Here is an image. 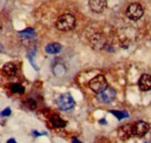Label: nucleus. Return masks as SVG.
<instances>
[{
    "label": "nucleus",
    "mask_w": 151,
    "mask_h": 143,
    "mask_svg": "<svg viewBox=\"0 0 151 143\" xmlns=\"http://www.w3.org/2000/svg\"><path fill=\"white\" fill-rule=\"evenodd\" d=\"M56 27L62 32H70L76 27V18L72 14H63L57 19Z\"/></svg>",
    "instance_id": "f257e3e1"
},
{
    "label": "nucleus",
    "mask_w": 151,
    "mask_h": 143,
    "mask_svg": "<svg viewBox=\"0 0 151 143\" xmlns=\"http://www.w3.org/2000/svg\"><path fill=\"white\" fill-rule=\"evenodd\" d=\"M88 86L90 89L92 90L95 93H101L104 90H106L108 86H107V80H106V77L102 76V74H98L95 76L93 79L90 80L88 83Z\"/></svg>",
    "instance_id": "f03ea898"
},
{
    "label": "nucleus",
    "mask_w": 151,
    "mask_h": 143,
    "mask_svg": "<svg viewBox=\"0 0 151 143\" xmlns=\"http://www.w3.org/2000/svg\"><path fill=\"white\" fill-rule=\"evenodd\" d=\"M75 104L76 103L73 100V98L69 93H64V94L59 95L58 99H57V106L62 110H69V109L73 108Z\"/></svg>",
    "instance_id": "7ed1b4c3"
},
{
    "label": "nucleus",
    "mask_w": 151,
    "mask_h": 143,
    "mask_svg": "<svg viewBox=\"0 0 151 143\" xmlns=\"http://www.w3.org/2000/svg\"><path fill=\"white\" fill-rule=\"evenodd\" d=\"M127 17L130 19V20H134V21H137L143 17L144 14V11H143V7L139 5V4H130L127 8V12H126Z\"/></svg>",
    "instance_id": "20e7f679"
},
{
    "label": "nucleus",
    "mask_w": 151,
    "mask_h": 143,
    "mask_svg": "<svg viewBox=\"0 0 151 143\" xmlns=\"http://www.w3.org/2000/svg\"><path fill=\"white\" fill-rule=\"evenodd\" d=\"M115 95H116V92L113 87H107L106 90H104L101 93H99L98 95V100L101 101L102 104H109L112 103L114 99H115Z\"/></svg>",
    "instance_id": "39448f33"
},
{
    "label": "nucleus",
    "mask_w": 151,
    "mask_h": 143,
    "mask_svg": "<svg viewBox=\"0 0 151 143\" xmlns=\"http://www.w3.org/2000/svg\"><path fill=\"white\" fill-rule=\"evenodd\" d=\"M132 129H134V135L135 136L142 137L145 134H148V131L150 130V125L148 122H144V121H138L132 126Z\"/></svg>",
    "instance_id": "423d86ee"
},
{
    "label": "nucleus",
    "mask_w": 151,
    "mask_h": 143,
    "mask_svg": "<svg viewBox=\"0 0 151 143\" xmlns=\"http://www.w3.org/2000/svg\"><path fill=\"white\" fill-rule=\"evenodd\" d=\"M132 135H134V129H132V125H124L117 129V136L122 141H127Z\"/></svg>",
    "instance_id": "0eeeda50"
},
{
    "label": "nucleus",
    "mask_w": 151,
    "mask_h": 143,
    "mask_svg": "<svg viewBox=\"0 0 151 143\" xmlns=\"http://www.w3.org/2000/svg\"><path fill=\"white\" fill-rule=\"evenodd\" d=\"M90 43H91V46L94 49H102V48H106L107 47L106 38L101 35V34H94L93 36H91Z\"/></svg>",
    "instance_id": "6e6552de"
},
{
    "label": "nucleus",
    "mask_w": 151,
    "mask_h": 143,
    "mask_svg": "<svg viewBox=\"0 0 151 143\" xmlns=\"http://www.w3.org/2000/svg\"><path fill=\"white\" fill-rule=\"evenodd\" d=\"M107 7V0H90V8L94 13H102Z\"/></svg>",
    "instance_id": "1a4fd4ad"
},
{
    "label": "nucleus",
    "mask_w": 151,
    "mask_h": 143,
    "mask_svg": "<svg viewBox=\"0 0 151 143\" xmlns=\"http://www.w3.org/2000/svg\"><path fill=\"white\" fill-rule=\"evenodd\" d=\"M138 87L142 91H150L151 90V76L148 73H144L141 76L138 80Z\"/></svg>",
    "instance_id": "9d476101"
},
{
    "label": "nucleus",
    "mask_w": 151,
    "mask_h": 143,
    "mask_svg": "<svg viewBox=\"0 0 151 143\" xmlns=\"http://www.w3.org/2000/svg\"><path fill=\"white\" fill-rule=\"evenodd\" d=\"M17 71H18V68L14 63H7L2 66V72L5 76L7 77H13L17 74Z\"/></svg>",
    "instance_id": "9b49d317"
},
{
    "label": "nucleus",
    "mask_w": 151,
    "mask_h": 143,
    "mask_svg": "<svg viewBox=\"0 0 151 143\" xmlns=\"http://www.w3.org/2000/svg\"><path fill=\"white\" fill-rule=\"evenodd\" d=\"M62 50V46L57 42H51L45 46V53L49 55H56Z\"/></svg>",
    "instance_id": "f8f14e48"
},
{
    "label": "nucleus",
    "mask_w": 151,
    "mask_h": 143,
    "mask_svg": "<svg viewBox=\"0 0 151 143\" xmlns=\"http://www.w3.org/2000/svg\"><path fill=\"white\" fill-rule=\"evenodd\" d=\"M50 124L55 128H64L66 126V122L59 115H51L50 116Z\"/></svg>",
    "instance_id": "ddd939ff"
},
{
    "label": "nucleus",
    "mask_w": 151,
    "mask_h": 143,
    "mask_svg": "<svg viewBox=\"0 0 151 143\" xmlns=\"http://www.w3.org/2000/svg\"><path fill=\"white\" fill-rule=\"evenodd\" d=\"M52 72H54V74L57 76V77H63L66 73V68H65L64 64L57 63V64L54 65V68H52Z\"/></svg>",
    "instance_id": "4468645a"
},
{
    "label": "nucleus",
    "mask_w": 151,
    "mask_h": 143,
    "mask_svg": "<svg viewBox=\"0 0 151 143\" xmlns=\"http://www.w3.org/2000/svg\"><path fill=\"white\" fill-rule=\"evenodd\" d=\"M9 90L13 92V93H18V94H22L24 92V87L20 84H11L9 85Z\"/></svg>",
    "instance_id": "2eb2a0df"
},
{
    "label": "nucleus",
    "mask_w": 151,
    "mask_h": 143,
    "mask_svg": "<svg viewBox=\"0 0 151 143\" xmlns=\"http://www.w3.org/2000/svg\"><path fill=\"white\" fill-rule=\"evenodd\" d=\"M109 113H112L114 116H116L119 120H122V119L129 116V114L127 112H122V110H109Z\"/></svg>",
    "instance_id": "dca6fc26"
},
{
    "label": "nucleus",
    "mask_w": 151,
    "mask_h": 143,
    "mask_svg": "<svg viewBox=\"0 0 151 143\" xmlns=\"http://www.w3.org/2000/svg\"><path fill=\"white\" fill-rule=\"evenodd\" d=\"M27 106L30 108V109H35L36 108V101L33 100V99H28L27 100Z\"/></svg>",
    "instance_id": "f3484780"
},
{
    "label": "nucleus",
    "mask_w": 151,
    "mask_h": 143,
    "mask_svg": "<svg viewBox=\"0 0 151 143\" xmlns=\"http://www.w3.org/2000/svg\"><path fill=\"white\" fill-rule=\"evenodd\" d=\"M11 108L9 107H7V108H5L4 110H1L0 112V116H8V115H11Z\"/></svg>",
    "instance_id": "a211bd4d"
},
{
    "label": "nucleus",
    "mask_w": 151,
    "mask_h": 143,
    "mask_svg": "<svg viewBox=\"0 0 151 143\" xmlns=\"http://www.w3.org/2000/svg\"><path fill=\"white\" fill-rule=\"evenodd\" d=\"M34 136H41V135H47V133H37V130H33L32 131Z\"/></svg>",
    "instance_id": "6ab92c4d"
},
{
    "label": "nucleus",
    "mask_w": 151,
    "mask_h": 143,
    "mask_svg": "<svg viewBox=\"0 0 151 143\" xmlns=\"http://www.w3.org/2000/svg\"><path fill=\"white\" fill-rule=\"evenodd\" d=\"M72 143H81L77 137H72Z\"/></svg>",
    "instance_id": "aec40b11"
},
{
    "label": "nucleus",
    "mask_w": 151,
    "mask_h": 143,
    "mask_svg": "<svg viewBox=\"0 0 151 143\" xmlns=\"http://www.w3.org/2000/svg\"><path fill=\"white\" fill-rule=\"evenodd\" d=\"M7 143H18V142L15 141V139H9V140L7 141Z\"/></svg>",
    "instance_id": "412c9836"
},
{
    "label": "nucleus",
    "mask_w": 151,
    "mask_h": 143,
    "mask_svg": "<svg viewBox=\"0 0 151 143\" xmlns=\"http://www.w3.org/2000/svg\"><path fill=\"white\" fill-rule=\"evenodd\" d=\"M100 124H101V125H105V124H106V120H105V119H101V120H100Z\"/></svg>",
    "instance_id": "4be33fe9"
},
{
    "label": "nucleus",
    "mask_w": 151,
    "mask_h": 143,
    "mask_svg": "<svg viewBox=\"0 0 151 143\" xmlns=\"http://www.w3.org/2000/svg\"><path fill=\"white\" fill-rule=\"evenodd\" d=\"M1 28H2V23H1V20H0V32H1Z\"/></svg>",
    "instance_id": "5701e85b"
}]
</instances>
